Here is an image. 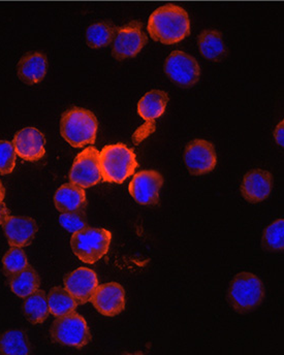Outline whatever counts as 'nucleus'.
Here are the masks:
<instances>
[{"mask_svg":"<svg viewBox=\"0 0 284 355\" xmlns=\"http://www.w3.org/2000/svg\"><path fill=\"white\" fill-rule=\"evenodd\" d=\"M65 289L73 295L78 305L90 302L99 286V278L94 270L87 268H79L65 277Z\"/></svg>","mask_w":284,"mask_h":355,"instance_id":"obj_14","label":"nucleus"},{"mask_svg":"<svg viewBox=\"0 0 284 355\" xmlns=\"http://www.w3.org/2000/svg\"><path fill=\"white\" fill-rule=\"evenodd\" d=\"M169 103V96L162 90H152L146 93L137 103V113L146 121L145 125L135 132L133 141L135 145L156 130V120L162 116Z\"/></svg>","mask_w":284,"mask_h":355,"instance_id":"obj_7","label":"nucleus"},{"mask_svg":"<svg viewBox=\"0 0 284 355\" xmlns=\"http://www.w3.org/2000/svg\"><path fill=\"white\" fill-rule=\"evenodd\" d=\"M2 227L10 247L29 246L37 232V222L27 216L10 215Z\"/></svg>","mask_w":284,"mask_h":355,"instance_id":"obj_17","label":"nucleus"},{"mask_svg":"<svg viewBox=\"0 0 284 355\" xmlns=\"http://www.w3.org/2000/svg\"><path fill=\"white\" fill-rule=\"evenodd\" d=\"M101 177L109 183L122 184L137 168L133 150L124 144L106 146L99 153Z\"/></svg>","mask_w":284,"mask_h":355,"instance_id":"obj_3","label":"nucleus"},{"mask_svg":"<svg viewBox=\"0 0 284 355\" xmlns=\"http://www.w3.org/2000/svg\"><path fill=\"white\" fill-rule=\"evenodd\" d=\"M4 198H6V188L0 181V202H3Z\"/></svg>","mask_w":284,"mask_h":355,"instance_id":"obj_32","label":"nucleus"},{"mask_svg":"<svg viewBox=\"0 0 284 355\" xmlns=\"http://www.w3.org/2000/svg\"><path fill=\"white\" fill-rule=\"evenodd\" d=\"M48 59L41 52H28L23 55L17 65L18 77L27 85L40 83L46 77Z\"/></svg>","mask_w":284,"mask_h":355,"instance_id":"obj_18","label":"nucleus"},{"mask_svg":"<svg viewBox=\"0 0 284 355\" xmlns=\"http://www.w3.org/2000/svg\"><path fill=\"white\" fill-rule=\"evenodd\" d=\"M97 128V118L88 110L73 107L63 113L61 117V135L74 148H83L94 144Z\"/></svg>","mask_w":284,"mask_h":355,"instance_id":"obj_2","label":"nucleus"},{"mask_svg":"<svg viewBox=\"0 0 284 355\" xmlns=\"http://www.w3.org/2000/svg\"><path fill=\"white\" fill-rule=\"evenodd\" d=\"M273 177L268 171L252 170L244 177L241 193L250 204H258L268 198L272 191Z\"/></svg>","mask_w":284,"mask_h":355,"instance_id":"obj_16","label":"nucleus"},{"mask_svg":"<svg viewBox=\"0 0 284 355\" xmlns=\"http://www.w3.org/2000/svg\"><path fill=\"white\" fill-rule=\"evenodd\" d=\"M150 37L163 44L180 43L190 35L187 12L176 4H165L154 10L147 26Z\"/></svg>","mask_w":284,"mask_h":355,"instance_id":"obj_1","label":"nucleus"},{"mask_svg":"<svg viewBox=\"0 0 284 355\" xmlns=\"http://www.w3.org/2000/svg\"><path fill=\"white\" fill-rule=\"evenodd\" d=\"M23 313L27 320L33 324L44 322L50 314L46 293L41 289H37L33 295L25 297Z\"/></svg>","mask_w":284,"mask_h":355,"instance_id":"obj_22","label":"nucleus"},{"mask_svg":"<svg viewBox=\"0 0 284 355\" xmlns=\"http://www.w3.org/2000/svg\"><path fill=\"white\" fill-rule=\"evenodd\" d=\"M10 211L8 210L6 205L3 202H0V226L3 225L4 222L10 216Z\"/></svg>","mask_w":284,"mask_h":355,"instance_id":"obj_31","label":"nucleus"},{"mask_svg":"<svg viewBox=\"0 0 284 355\" xmlns=\"http://www.w3.org/2000/svg\"><path fill=\"white\" fill-rule=\"evenodd\" d=\"M118 27L111 22H99L91 25L86 31V42L90 48L99 49L113 43Z\"/></svg>","mask_w":284,"mask_h":355,"instance_id":"obj_25","label":"nucleus"},{"mask_svg":"<svg viewBox=\"0 0 284 355\" xmlns=\"http://www.w3.org/2000/svg\"><path fill=\"white\" fill-rule=\"evenodd\" d=\"M264 297V284L258 277L251 272H242L236 275L228 287V304L240 314L256 309Z\"/></svg>","mask_w":284,"mask_h":355,"instance_id":"obj_4","label":"nucleus"},{"mask_svg":"<svg viewBox=\"0 0 284 355\" xmlns=\"http://www.w3.org/2000/svg\"><path fill=\"white\" fill-rule=\"evenodd\" d=\"M31 354L28 337L23 331H8L0 335V355H27Z\"/></svg>","mask_w":284,"mask_h":355,"instance_id":"obj_23","label":"nucleus"},{"mask_svg":"<svg viewBox=\"0 0 284 355\" xmlns=\"http://www.w3.org/2000/svg\"><path fill=\"white\" fill-rule=\"evenodd\" d=\"M148 37L143 31V24L139 21H131L122 27H118L114 40L112 55L117 60H124L137 56L146 46Z\"/></svg>","mask_w":284,"mask_h":355,"instance_id":"obj_8","label":"nucleus"},{"mask_svg":"<svg viewBox=\"0 0 284 355\" xmlns=\"http://www.w3.org/2000/svg\"><path fill=\"white\" fill-rule=\"evenodd\" d=\"M274 137L276 143L279 146L283 147L284 146V122L281 121V123L277 125L276 130L274 132Z\"/></svg>","mask_w":284,"mask_h":355,"instance_id":"obj_30","label":"nucleus"},{"mask_svg":"<svg viewBox=\"0 0 284 355\" xmlns=\"http://www.w3.org/2000/svg\"><path fill=\"white\" fill-rule=\"evenodd\" d=\"M59 223L67 232H74L87 227L86 212L85 208L79 209V210L73 211V212L62 213L59 217Z\"/></svg>","mask_w":284,"mask_h":355,"instance_id":"obj_28","label":"nucleus"},{"mask_svg":"<svg viewBox=\"0 0 284 355\" xmlns=\"http://www.w3.org/2000/svg\"><path fill=\"white\" fill-rule=\"evenodd\" d=\"M50 334L54 343L78 349L84 347L92 340L86 320L76 312L57 317L52 323Z\"/></svg>","mask_w":284,"mask_h":355,"instance_id":"obj_6","label":"nucleus"},{"mask_svg":"<svg viewBox=\"0 0 284 355\" xmlns=\"http://www.w3.org/2000/svg\"><path fill=\"white\" fill-rule=\"evenodd\" d=\"M163 178L156 171H142L135 174L128 186L131 196L144 206H154L160 202V191Z\"/></svg>","mask_w":284,"mask_h":355,"instance_id":"obj_12","label":"nucleus"},{"mask_svg":"<svg viewBox=\"0 0 284 355\" xmlns=\"http://www.w3.org/2000/svg\"><path fill=\"white\" fill-rule=\"evenodd\" d=\"M17 155L26 162H37L46 154V139L44 135L35 128H23L12 139Z\"/></svg>","mask_w":284,"mask_h":355,"instance_id":"obj_15","label":"nucleus"},{"mask_svg":"<svg viewBox=\"0 0 284 355\" xmlns=\"http://www.w3.org/2000/svg\"><path fill=\"white\" fill-rule=\"evenodd\" d=\"M69 180L82 188L92 187L103 180L97 148L88 147L78 154L69 172Z\"/></svg>","mask_w":284,"mask_h":355,"instance_id":"obj_10","label":"nucleus"},{"mask_svg":"<svg viewBox=\"0 0 284 355\" xmlns=\"http://www.w3.org/2000/svg\"><path fill=\"white\" fill-rule=\"evenodd\" d=\"M165 73L182 87H192L200 80L201 69L196 58L182 51H174L165 60Z\"/></svg>","mask_w":284,"mask_h":355,"instance_id":"obj_9","label":"nucleus"},{"mask_svg":"<svg viewBox=\"0 0 284 355\" xmlns=\"http://www.w3.org/2000/svg\"><path fill=\"white\" fill-rule=\"evenodd\" d=\"M262 247L267 251H283L284 248V220L278 219L264 230Z\"/></svg>","mask_w":284,"mask_h":355,"instance_id":"obj_26","label":"nucleus"},{"mask_svg":"<svg viewBox=\"0 0 284 355\" xmlns=\"http://www.w3.org/2000/svg\"><path fill=\"white\" fill-rule=\"evenodd\" d=\"M8 282L10 291L22 299L33 295L41 286L40 275L29 263L18 274L8 278Z\"/></svg>","mask_w":284,"mask_h":355,"instance_id":"obj_20","label":"nucleus"},{"mask_svg":"<svg viewBox=\"0 0 284 355\" xmlns=\"http://www.w3.org/2000/svg\"><path fill=\"white\" fill-rule=\"evenodd\" d=\"M111 241L112 234L109 230L87 226L74 232L72 250L83 263L93 265L107 254Z\"/></svg>","mask_w":284,"mask_h":355,"instance_id":"obj_5","label":"nucleus"},{"mask_svg":"<svg viewBox=\"0 0 284 355\" xmlns=\"http://www.w3.org/2000/svg\"><path fill=\"white\" fill-rule=\"evenodd\" d=\"M198 44L201 53L208 60L220 61L226 55L222 33L215 29L203 31L199 35Z\"/></svg>","mask_w":284,"mask_h":355,"instance_id":"obj_21","label":"nucleus"},{"mask_svg":"<svg viewBox=\"0 0 284 355\" xmlns=\"http://www.w3.org/2000/svg\"><path fill=\"white\" fill-rule=\"evenodd\" d=\"M184 162L194 176L208 174L215 168L217 164L215 147L206 139H194L186 146Z\"/></svg>","mask_w":284,"mask_h":355,"instance_id":"obj_11","label":"nucleus"},{"mask_svg":"<svg viewBox=\"0 0 284 355\" xmlns=\"http://www.w3.org/2000/svg\"><path fill=\"white\" fill-rule=\"evenodd\" d=\"M17 154L10 141L0 139V174L8 175L16 166Z\"/></svg>","mask_w":284,"mask_h":355,"instance_id":"obj_29","label":"nucleus"},{"mask_svg":"<svg viewBox=\"0 0 284 355\" xmlns=\"http://www.w3.org/2000/svg\"><path fill=\"white\" fill-rule=\"evenodd\" d=\"M90 302L103 316H116L125 309L124 288L116 282L99 285Z\"/></svg>","mask_w":284,"mask_h":355,"instance_id":"obj_13","label":"nucleus"},{"mask_svg":"<svg viewBox=\"0 0 284 355\" xmlns=\"http://www.w3.org/2000/svg\"><path fill=\"white\" fill-rule=\"evenodd\" d=\"M47 300H48L49 311L55 317H60L75 312L78 307L77 301L74 299L73 295L62 287H53Z\"/></svg>","mask_w":284,"mask_h":355,"instance_id":"obj_24","label":"nucleus"},{"mask_svg":"<svg viewBox=\"0 0 284 355\" xmlns=\"http://www.w3.org/2000/svg\"><path fill=\"white\" fill-rule=\"evenodd\" d=\"M2 265H3V274L6 278L18 274L23 268H26L28 265V259L22 247H12L4 254Z\"/></svg>","mask_w":284,"mask_h":355,"instance_id":"obj_27","label":"nucleus"},{"mask_svg":"<svg viewBox=\"0 0 284 355\" xmlns=\"http://www.w3.org/2000/svg\"><path fill=\"white\" fill-rule=\"evenodd\" d=\"M54 204L61 213L73 212L86 207L84 188L74 183L63 184L54 196Z\"/></svg>","mask_w":284,"mask_h":355,"instance_id":"obj_19","label":"nucleus"}]
</instances>
